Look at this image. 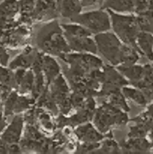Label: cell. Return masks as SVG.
I'll list each match as a JSON object with an SVG mask.
<instances>
[{
	"label": "cell",
	"instance_id": "obj_1",
	"mask_svg": "<svg viewBox=\"0 0 153 154\" xmlns=\"http://www.w3.org/2000/svg\"><path fill=\"white\" fill-rule=\"evenodd\" d=\"M35 45L41 53L61 58L70 51L61 25L56 20L44 24L37 32Z\"/></svg>",
	"mask_w": 153,
	"mask_h": 154
},
{
	"label": "cell",
	"instance_id": "obj_2",
	"mask_svg": "<svg viewBox=\"0 0 153 154\" xmlns=\"http://www.w3.org/2000/svg\"><path fill=\"white\" fill-rule=\"evenodd\" d=\"M128 121L127 112L108 102L95 110L92 118L93 125L103 134L109 133L112 128L125 125Z\"/></svg>",
	"mask_w": 153,
	"mask_h": 154
},
{
	"label": "cell",
	"instance_id": "obj_3",
	"mask_svg": "<svg viewBox=\"0 0 153 154\" xmlns=\"http://www.w3.org/2000/svg\"><path fill=\"white\" fill-rule=\"evenodd\" d=\"M110 16L111 28L117 37L125 45L137 50L136 38L140 32L137 18L134 15H124L107 10Z\"/></svg>",
	"mask_w": 153,
	"mask_h": 154
},
{
	"label": "cell",
	"instance_id": "obj_4",
	"mask_svg": "<svg viewBox=\"0 0 153 154\" xmlns=\"http://www.w3.org/2000/svg\"><path fill=\"white\" fill-rule=\"evenodd\" d=\"M94 42L97 45L98 51L111 66H119L124 43L115 33L107 31L94 35Z\"/></svg>",
	"mask_w": 153,
	"mask_h": 154
},
{
	"label": "cell",
	"instance_id": "obj_5",
	"mask_svg": "<svg viewBox=\"0 0 153 154\" xmlns=\"http://www.w3.org/2000/svg\"><path fill=\"white\" fill-rule=\"evenodd\" d=\"M70 21L80 24L86 28L92 34L97 35L99 33L109 31L111 29L110 16L107 10L104 9L94 10L91 11L80 13L74 17Z\"/></svg>",
	"mask_w": 153,
	"mask_h": 154
},
{
	"label": "cell",
	"instance_id": "obj_6",
	"mask_svg": "<svg viewBox=\"0 0 153 154\" xmlns=\"http://www.w3.org/2000/svg\"><path fill=\"white\" fill-rule=\"evenodd\" d=\"M33 21H48L55 20L59 14L57 0H37L31 13Z\"/></svg>",
	"mask_w": 153,
	"mask_h": 154
},
{
	"label": "cell",
	"instance_id": "obj_7",
	"mask_svg": "<svg viewBox=\"0 0 153 154\" xmlns=\"http://www.w3.org/2000/svg\"><path fill=\"white\" fill-rule=\"evenodd\" d=\"M24 118L21 114H15L11 122L7 125L0 138L6 144H19L22 139L24 128Z\"/></svg>",
	"mask_w": 153,
	"mask_h": 154
},
{
	"label": "cell",
	"instance_id": "obj_8",
	"mask_svg": "<svg viewBox=\"0 0 153 154\" xmlns=\"http://www.w3.org/2000/svg\"><path fill=\"white\" fill-rule=\"evenodd\" d=\"M74 133L81 142H100L106 137H108L109 134L101 133L89 122L77 126L74 131Z\"/></svg>",
	"mask_w": 153,
	"mask_h": 154
},
{
	"label": "cell",
	"instance_id": "obj_9",
	"mask_svg": "<svg viewBox=\"0 0 153 154\" xmlns=\"http://www.w3.org/2000/svg\"><path fill=\"white\" fill-rule=\"evenodd\" d=\"M47 87L51 96L57 104V106L70 96V89L62 74L56 77Z\"/></svg>",
	"mask_w": 153,
	"mask_h": 154
},
{
	"label": "cell",
	"instance_id": "obj_10",
	"mask_svg": "<svg viewBox=\"0 0 153 154\" xmlns=\"http://www.w3.org/2000/svg\"><path fill=\"white\" fill-rule=\"evenodd\" d=\"M65 37V36H64ZM70 51L96 54L98 52L95 42L88 37H65Z\"/></svg>",
	"mask_w": 153,
	"mask_h": 154
},
{
	"label": "cell",
	"instance_id": "obj_11",
	"mask_svg": "<svg viewBox=\"0 0 153 154\" xmlns=\"http://www.w3.org/2000/svg\"><path fill=\"white\" fill-rule=\"evenodd\" d=\"M38 53V51L37 49L27 47L21 54L15 57L9 63L8 68L13 71L18 69H29L32 66Z\"/></svg>",
	"mask_w": 153,
	"mask_h": 154
},
{
	"label": "cell",
	"instance_id": "obj_12",
	"mask_svg": "<svg viewBox=\"0 0 153 154\" xmlns=\"http://www.w3.org/2000/svg\"><path fill=\"white\" fill-rule=\"evenodd\" d=\"M42 71L44 75L46 86H49L56 77L60 75L61 69L58 62L52 56L45 54L42 55Z\"/></svg>",
	"mask_w": 153,
	"mask_h": 154
},
{
	"label": "cell",
	"instance_id": "obj_13",
	"mask_svg": "<svg viewBox=\"0 0 153 154\" xmlns=\"http://www.w3.org/2000/svg\"><path fill=\"white\" fill-rule=\"evenodd\" d=\"M136 0H102L101 8L116 13H128L135 10Z\"/></svg>",
	"mask_w": 153,
	"mask_h": 154
},
{
	"label": "cell",
	"instance_id": "obj_14",
	"mask_svg": "<svg viewBox=\"0 0 153 154\" xmlns=\"http://www.w3.org/2000/svg\"><path fill=\"white\" fill-rule=\"evenodd\" d=\"M118 72L130 82V84H134L142 79L145 74V69L140 66L130 65V66H117Z\"/></svg>",
	"mask_w": 153,
	"mask_h": 154
},
{
	"label": "cell",
	"instance_id": "obj_15",
	"mask_svg": "<svg viewBox=\"0 0 153 154\" xmlns=\"http://www.w3.org/2000/svg\"><path fill=\"white\" fill-rule=\"evenodd\" d=\"M58 8L63 17L70 20L81 13L82 7L80 0H61Z\"/></svg>",
	"mask_w": 153,
	"mask_h": 154
},
{
	"label": "cell",
	"instance_id": "obj_16",
	"mask_svg": "<svg viewBox=\"0 0 153 154\" xmlns=\"http://www.w3.org/2000/svg\"><path fill=\"white\" fill-rule=\"evenodd\" d=\"M19 12L18 0H2L0 2V20H11Z\"/></svg>",
	"mask_w": 153,
	"mask_h": 154
},
{
	"label": "cell",
	"instance_id": "obj_17",
	"mask_svg": "<svg viewBox=\"0 0 153 154\" xmlns=\"http://www.w3.org/2000/svg\"><path fill=\"white\" fill-rule=\"evenodd\" d=\"M120 149L122 152H142L148 149L149 144L142 138H130L127 141L119 143Z\"/></svg>",
	"mask_w": 153,
	"mask_h": 154
},
{
	"label": "cell",
	"instance_id": "obj_18",
	"mask_svg": "<svg viewBox=\"0 0 153 154\" xmlns=\"http://www.w3.org/2000/svg\"><path fill=\"white\" fill-rule=\"evenodd\" d=\"M136 45L140 52L142 51L149 59L153 58V38L148 33L139 32L136 38Z\"/></svg>",
	"mask_w": 153,
	"mask_h": 154
},
{
	"label": "cell",
	"instance_id": "obj_19",
	"mask_svg": "<svg viewBox=\"0 0 153 154\" xmlns=\"http://www.w3.org/2000/svg\"><path fill=\"white\" fill-rule=\"evenodd\" d=\"M61 26L65 37H88L92 35V33L86 28L76 23L61 24Z\"/></svg>",
	"mask_w": 153,
	"mask_h": 154
},
{
	"label": "cell",
	"instance_id": "obj_20",
	"mask_svg": "<svg viewBox=\"0 0 153 154\" xmlns=\"http://www.w3.org/2000/svg\"><path fill=\"white\" fill-rule=\"evenodd\" d=\"M121 90L122 93L127 99L131 100L132 102L142 106L146 105L147 101L146 96L142 92L137 90L136 87H129L127 85L123 87Z\"/></svg>",
	"mask_w": 153,
	"mask_h": 154
},
{
	"label": "cell",
	"instance_id": "obj_21",
	"mask_svg": "<svg viewBox=\"0 0 153 154\" xmlns=\"http://www.w3.org/2000/svg\"><path fill=\"white\" fill-rule=\"evenodd\" d=\"M138 52L139 51L133 47L124 44L122 50L120 65H122V66H130V65L135 64L139 59Z\"/></svg>",
	"mask_w": 153,
	"mask_h": 154
},
{
	"label": "cell",
	"instance_id": "obj_22",
	"mask_svg": "<svg viewBox=\"0 0 153 154\" xmlns=\"http://www.w3.org/2000/svg\"><path fill=\"white\" fill-rule=\"evenodd\" d=\"M34 82V75L32 69L26 70L23 78L21 80L20 83L16 88V91L20 94H28V93H32Z\"/></svg>",
	"mask_w": 153,
	"mask_h": 154
},
{
	"label": "cell",
	"instance_id": "obj_23",
	"mask_svg": "<svg viewBox=\"0 0 153 154\" xmlns=\"http://www.w3.org/2000/svg\"><path fill=\"white\" fill-rule=\"evenodd\" d=\"M108 99V102L111 105L120 108L122 111L128 112L130 111V108L128 107L127 102H126V98L122 93V90H118L116 92H114L112 94L106 97Z\"/></svg>",
	"mask_w": 153,
	"mask_h": 154
},
{
	"label": "cell",
	"instance_id": "obj_24",
	"mask_svg": "<svg viewBox=\"0 0 153 154\" xmlns=\"http://www.w3.org/2000/svg\"><path fill=\"white\" fill-rule=\"evenodd\" d=\"M119 144L112 139V137H106L94 153H118L120 152Z\"/></svg>",
	"mask_w": 153,
	"mask_h": 154
},
{
	"label": "cell",
	"instance_id": "obj_25",
	"mask_svg": "<svg viewBox=\"0 0 153 154\" xmlns=\"http://www.w3.org/2000/svg\"><path fill=\"white\" fill-rule=\"evenodd\" d=\"M0 84L15 90L14 71L7 69L6 66H0Z\"/></svg>",
	"mask_w": 153,
	"mask_h": 154
},
{
	"label": "cell",
	"instance_id": "obj_26",
	"mask_svg": "<svg viewBox=\"0 0 153 154\" xmlns=\"http://www.w3.org/2000/svg\"><path fill=\"white\" fill-rule=\"evenodd\" d=\"M100 142H82L76 147V152L80 153H94L100 146Z\"/></svg>",
	"mask_w": 153,
	"mask_h": 154
},
{
	"label": "cell",
	"instance_id": "obj_27",
	"mask_svg": "<svg viewBox=\"0 0 153 154\" xmlns=\"http://www.w3.org/2000/svg\"><path fill=\"white\" fill-rule=\"evenodd\" d=\"M20 14L32 13L37 0H18Z\"/></svg>",
	"mask_w": 153,
	"mask_h": 154
},
{
	"label": "cell",
	"instance_id": "obj_28",
	"mask_svg": "<svg viewBox=\"0 0 153 154\" xmlns=\"http://www.w3.org/2000/svg\"><path fill=\"white\" fill-rule=\"evenodd\" d=\"M12 90H13V89L10 88V87H6V86L0 84V102L3 103Z\"/></svg>",
	"mask_w": 153,
	"mask_h": 154
},
{
	"label": "cell",
	"instance_id": "obj_29",
	"mask_svg": "<svg viewBox=\"0 0 153 154\" xmlns=\"http://www.w3.org/2000/svg\"><path fill=\"white\" fill-rule=\"evenodd\" d=\"M6 117H7L4 116V113L0 112V135H1V134L2 133V132L4 130V129H5L8 125Z\"/></svg>",
	"mask_w": 153,
	"mask_h": 154
},
{
	"label": "cell",
	"instance_id": "obj_30",
	"mask_svg": "<svg viewBox=\"0 0 153 154\" xmlns=\"http://www.w3.org/2000/svg\"><path fill=\"white\" fill-rule=\"evenodd\" d=\"M80 1L82 8L90 7V6L94 5L98 2H100V0H80Z\"/></svg>",
	"mask_w": 153,
	"mask_h": 154
},
{
	"label": "cell",
	"instance_id": "obj_31",
	"mask_svg": "<svg viewBox=\"0 0 153 154\" xmlns=\"http://www.w3.org/2000/svg\"><path fill=\"white\" fill-rule=\"evenodd\" d=\"M60 1H61V0H57V2H58V8H59V3H60Z\"/></svg>",
	"mask_w": 153,
	"mask_h": 154
}]
</instances>
